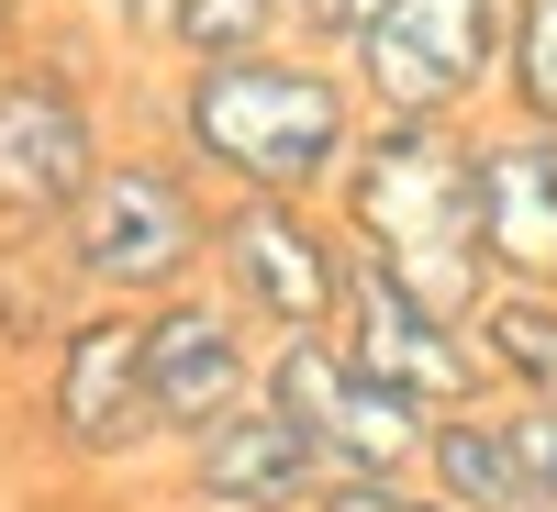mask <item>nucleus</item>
<instances>
[{
    "label": "nucleus",
    "instance_id": "1",
    "mask_svg": "<svg viewBox=\"0 0 557 512\" xmlns=\"http://www.w3.org/2000/svg\"><path fill=\"white\" fill-rule=\"evenodd\" d=\"M168 123H178V157H190L212 190L323 201L346 146H357V123H368V101H357L346 57L278 34V45H235V57H190Z\"/></svg>",
    "mask_w": 557,
    "mask_h": 512
},
{
    "label": "nucleus",
    "instance_id": "2",
    "mask_svg": "<svg viewBox=\"0 0 557 512\" xmlns=\"http://www.w3.org/2000/svg\"><path fill=\"white\" fill-rule=\"evenodd\" d=\"M480 123H446V112H368L357 146L335 167V223L357 235V257L401 267L424 301H446L457 323L480 312L491 290V257H480Z\"/></svg>",
    "mask_w": 557,
    "mask_h": 512
},
{
    "label": "nucleus",
    "instance_id": "3",
    "mask_svg": "<svg viewBox=\"0 0 557 512\" xmlns=\"http://www.w3.org/2000/svg\"><path fill=\"white\" fill-rule=\"evenodd\" d=\"M223 190L190 157H101V178L57 212V246L89 301H168L212 267Z\"/></svg>",
    "mask_w": 557,
    "mask_h": 512
},
{
    "label": "nucleus",
    "instance_id": "4",
    "mask_svg": "<svg viewBox=\"0 0 557 512\" xmlns=\"http://www.w3.org/2000/svg\"><path fill=\"white\" fill-rule=\"evenodd\" d=\"M212 290L235 301L257 335H335L346 323V278H357V235L335 223V201H268V190H223L212 212Z\"/></svg>",
    "mask_w": 557,
    "mask_h": 512
},
{
    "label": "nucleus",
    "instance_id": "5",
    "mask_svg": "<svg viewBox=\"0 0 557 512\" xmlns=\"http://www.w3.org/2000/svg\"><path fill=\"white\" fill-rule=\"evenodd\" d=\"M346 67L368 112L480 123L502 89V0H368V23L346 34Z\"/></svg>",
    "mask_w": 557,
    "mask_h": 512
},
{
    "label": "nucleus",
    "instance_id": "6",
    "mask_svg": "<svg viewBox=\"0 0 557 512\" xmlns=\"http://www.w3.org/2000/svg\"><path fill=\"white\" fill-rule=\"evenodd\" d=\"M45 435L78 469H134L157 457V390H146V312L134 301H78L67 335L45 346Z\"/></svg>",
    "mask_w": 557,
    "mask_h": 512
},
{
    "label": "nucleus",
    "instance_id": "7",
    "mask_svg": "<svg viewBox=\"0 0 557 512\" xmlns=\"http://www.w3.org/2000/svg\"><path fill=\"white\" fill-rule=\"evenodd\" d=\"M257 390L323 446V469H424V424L435 401H412L401 379H380L346 335H278Z\"/></svg>",
    "mask_w": 557,
    "mask_h": 512
},
{
    "label": "nucleus",
    "instance_id": "8",
    "mask_svg": "<svg viewBox=\"0 0 557 512\" xmlns=\"http://www.w3.org/2000/svg\"><path fill=\"white\" fill-rule=\"evenodd\" d=\"M112 157V123L89 78L57 57H0V223H57Z\"/></svg>",
    "mask_w": 557,
    "mask_h": 512
},
{
    "label": "nucleus",
    "instance_id": "9",
    "mask_svg": "<svg viewBox=\"0 0 557 512\" xmlns=\"http://www.w3.org/2000/svg\"><path fill=\"white\" fill-rule=\"evenodd\" d=\"M134 312H146V390H157L168 446H178V435H201L212 412L257 401L268 335L212 290V278H190V290H168V301H134Z\"/></svg>",
    "mask_w": 557,
    "mask_h": 512
},
{
    "label": "nucleus",
    "instance_id": "10",
    "mask_svg": "<svg viewBox=\"0 0 557 512\" xmlns=\"http://www.w3.org/2000/svg\"><path fill=\"white\" fill-rule=\"evenodd\" d=\"M335 335L380 367V379H401L412 401H491V367H480V346H469V323H457L446 301H424L401 267H380V257H357V278H346V323Z\"/></svg>",
    "mask_w": 557,
    "mask_h": 512
},
{
    "label": "nucleus",
    "instance_id": "11",
    "mask_svg": "<svg viewBox=\"0 0 557 512\" xmlns=\"http://www.w3.org/2000/svg\"><path fill=\"white\" fill-rule=\"evenodd\" d=\"M178 490H190V512H301L323 490V446L278 412L268 390L235 401V412H212L201 435H178Z\"/></svg>",
    "mask_w": 557,
    "mask_h": 512
},
{
    "label": "nucleus",
    "instance_id": "12",
    "mask_svg": "<svg viewBox=\"0 0 557 512\" xmlns=\"http://www.w3.org/2000/svg\"><path fill=\"white\" fill-rule=\"evenodd\" d=\"M480 257L491 278H524V290H557V123H480Z\"/></svg>",
    "mask_w": 557,
    "mask_h": 512
},
{
    "label": "nucleus",
    "instance_id": "13",
    "mask_svg": "<svg viewBox=\"0 0 557 512\" xmlns=\"http://www.w3.org/2000/svg\"><path fill=\"white\" fill-rule=\"evenodd\" d=\"M424 479L457 501V512H535V479H524V446H513V412L491 401H446L424 424Z\"/></svg>",
    "mask_w": 557,
    "mask_h": 512
},
{
    "label": "nucleus",
    "instance_id": "14",
    "mask_svg": "<svg viewBox=\"0 0 557 512\" xmlns=\"http://www.w3.org/2000/svg\"><path fill=\"white\" fill-rule=\"evenodd\" d=\"M469 346L491 367L502 401H557V290H524V278H491L469 312Z\"/></svg>",
    "mask_w": 557,
    "mask_h": 512
},
{
    "label": "nucleus",
    "instance_id": "15",
    "mask_svg": "<svg viewBox=\"0 0 557 512\" xmlns=\"http://www.w3.org/2000/svg\"><path fill=\"white\" fill-rule=\"evenodd\" d=\"M78 301L89 290L57 246V223H12V246H0V346H57Z\"/></svg>",
    "mask_w": 557,
    "mask_h": 512
},
{
    "label": "nucleus",
    "instance_id": "16",
    "mask_svg": "<svg viewBox=\"0 0 557 512\" xmlns=\"http://www.w3.org/2000/svg\"><path fill=\"white\" fill-rule=\"evenodd\" d=\"M513 123H557V0H502V89Z\"/></svg>",
    "mask_w": 557,
    "mask_h": 512
},
{
    "label": "nucleus",
    "instance_id": "17",
    "mask_svg": "<svg viewBox=\"0 0 557 512\" xmlns=\"http://www.w3.org/2000/svg\"><path fill=\"white\" fill-rule=\"evenodd\" d=\"M290 34V0H168L157 12V45L178 67L190 57H235V45H278Z\"/></svg>",
    "mask_w": 557,
    "mask_h": 512
},
{
    "label": "nucleus",
    "instance_id": "18",
    "mask_svg": "<svg viewBox=\"0 0 557 512\" xmlns=\"http://www.w3.org/2000/svg\"><path fill=\"white\" fill-rule=\"evenodd\" d=\"M301 512H457L424 469H323V490Z\"/></svg>",
    "mask_w": 557,
    "mask_h": 512
},
{
    "label": "nucleus",
    "instance_id": "19",
    "mask_svg": "<svg viewBox=\"0 0 557 512\" xmlns=\"http://www.w3.org/2000/svg\"><path fill=\"white\" fill-rule=\"evenodd\" d=\"M502 412H513V446H524L535 512H557V401H502Z\"/></svg>",
    "mask_w": 557,
    "mask_h": 512
},
{
    "label": "nucleus",
    "instance_id": "20",
    "mask_svg": "<svg viewBox=\"0 0 557 512\" xmlns=\"http://www.w3.org/2000/svg\"><path fill=\"white\" fill-rule=\"evenodd\" d=\"M368 23V0H290V34L323 45V57H346V34Z\"/></svg>",
    "mask_w": 557,
    "mask_h": 512
},
{
    "label": "nucleus",
    "instance_id": "21",
    "mask_svg": "<svg viewBox=\"0 0 557 512\" xmlns=\"http://www.w3.org/2000/svg\"><path fill=\"white\" fill-rule=\"evenodd\" d=\"M157 12H168V0H112V23H123V34H157Z\"/></svg>",
    "mask_w": 557,
    "mask_h": 512
},
{
    "label": "nucleus",
    "instance_id": "22",
    "mask_svg": "<svg viewBox=\"0 0 557 512\" xmlns=\"http://www.w3.org/2000/svg\"><path fill=\"white\" fill-rule=\"evenodd\" d=\"M12 45H23V0H0V57H12Z\"/></svg>",
    "mask_w": 557,
    "mask_h": 512
}]
</instances>
